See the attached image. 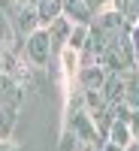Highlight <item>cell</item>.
<instances>
[{"label":"cell","instance_id":"obj_8","mask_svg":"<svg viewBox=\"0 0 139 151\" xmlns=\"http://www.w3.org/2000/svg\"><path fill=\"white\" fill-rule=\"evenodd\" d=\"M124 103L139 109V70H124Z\"/></svg>","mask_w":139,"mask_h":151},{"label":"cell","instance_id":"obj_6","mask_svg":"<svg viewBox=\"0 0 139 151\" xmlns=\"http://www.w3.org/2000/svg\"><path fill=\"white\" fill-rule=\"evenodd\" d=\"M15 30L21 33V36H27L30 30H36L40 27V15H36V9L33 6H18V12H15Z\"/></svg>","mask_w":139,"mask_h":151},{"label":"cell","instance_id":"obj_10","mask_svg":"<svg viewBox=\"0 0 139 151\" xmlns=\"http://www.w3.org/2000/svg\"><path fill=\"white\" fill-rule=\"evenodd\" d=\"M15 121H18V109L15 106H0V139H12Z\"/></svg>","mask_w":139,"mask_h":151},{"label":"cell","instance_id":"obj_13","mask_svg":"<svg viewBox=\"0 0 139 151\" xmlns=\"http://www.w3.org/2000/svg\"><path fill=\"white\" fill-rule=\"evenodd\" d=\"M0 151H21V148L12 142V139H0Z\"/></svg>","mask_w":139,"mask_h":151},{"label":"cell","instance_id":"obj_9","mask_svg":"<svg viewBox=\"0 0 139 151\" xmlns=\"http://www.w3.org/2000/svg\"><path fill=\"white\" fill-rule=\"evenodd\" d=\"M106 139L124 148L127 142H133L136 136H133V130H130V124H127V121H121V118H115V121L109 124V133H106Z\"/></svg>","mask_w":139,"mask_h":151},{"label":"cell","instance_id":"obj_11","mask_svg":"<svg viewBox=\"0 0 139 151\" xmlns=\"http://www.w3.org/2000/svg\"><path fill=\"white\" fill-rule=\"evenodd\" d=\"M88 36H91V24L76 21L73 27H70V40H67V45H70V48H76V52H82V48L88 45Z\"/></svg>","mask_w":139,"mask_h":151},{"label":"cell","instance_id":"obj_1","mask_svg":"<svg viewBox=\"0 0 139 151\" xmlns=\"http://www.w3.org/2000/svg\"><path fill=\"white\" fill-rule=\"evenodd\" d=\"M21 58L27 60L30 67L36 70H48L55 73V60H58V52L52 45V36H48V27H36L24 36V45H21Z\"/></svg>","mask_w":139,"mask_h":151},{"label":"cell","instance_id":"obj_2","mask_svg":"<svg viewBox=\"0 0 139 151\" xmlns=\"http://www.w3.org/2000/svg\"><path fill=\"white\" fill-rule=\"evenodd\" d=\"M106 76H109V70L103 64H85L76 73V85H79L82 91H100L103 82H106Z\"/></svg>","mask_w":139,"mask_h":151},{"label":"cell","instance_id":"obj_3","mask_svg":"<svg viewBox=\"0 0 139 151\" xmlns=\"http://www.w3.org/2000/svg\"><path fill=\"white\" fill-rule=\"evenodd\" d=\"M21 100H24V85H18L6 73H0V106H15L18 109Z\"/></svg>","mask_w":139,"mask_h":151},{"label":"cell","instance_id":"obj_12","mask_svg":"<svg viewBox=\"0 0 139 151\" xmlns=\"http://www.w3.org/2000/svg\"><path fill=\"white\" fill-rule=\"evenodd\" d=\"M130 45H133V64L139 70V24H130Z\"/></svg>","mask_w":139,"mask_h":151},{"label":"cell","instance_id":"obj_4","mask_svg":"<svg viewBox=\"0 0 139 151\" xmlns=\"http://www.w3.org/2000/svg\"><path fill=\"white\" fill-rule=\"evenodd\" d=\"M60 9H64V18H70L73 24H76V21L91 24V18H94L91 0H60Z\"/></svg>","mask_w":139,"mask_h":151},{"label":"cell","instance_id":"obj_7","mask_svg":"<svg viewBox=\"0 0 139 151\" xmlns=\"http://www.w3.org/2000/svg\"><path fill=\"white\" fill-rule=\"evenodd\" d=\"M33 9H36V15H40V27H48L55 18L64 15V9H60V0H36Z\"/></svg>","mask_w":139,"mask_h":151},{"label":"cell","instance_id":"obj_14","mask_svg":"<svg viewBox=\"0 0 139 151\" xmlns=\"http://www.w3.org/2000/svg\"><path fill=\"white\" fill-rule=\"evenodd\" d=\"M124 151H139V136H136L133 142H127V145H124Z\"/></svg>","mask_w":139,"mask_h":151},{"label":"cell","instance_id":"obj_5","mask_svg":"<svg viewBox=\"0 0 139 151\" xmlns=\"http://www.w3.org/2000/svg\"><path fill=\"white\" fill-rule=\"evenodd\" d=\"M58 151H100V145L85 139V136H79V133H73V130H67V127H60Z\"/></svg>","mask_w":139,"mask_h":151}]
</instances>
